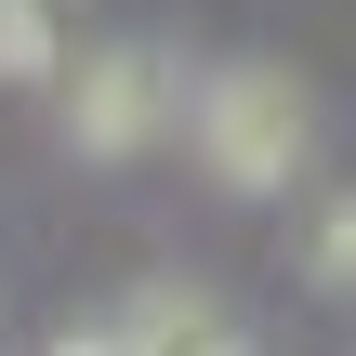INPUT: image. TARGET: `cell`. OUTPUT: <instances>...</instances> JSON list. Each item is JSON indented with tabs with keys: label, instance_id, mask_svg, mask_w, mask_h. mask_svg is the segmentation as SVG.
<instances>
[{
	"label": "cell",
	"instance_id": "obj_1",
	"mask_svg": "<svg viewBox=\"0 0 356 356\" xmlns=\"http://www.w3.org/2000/svg\"><path fill=\"white\" fill-rule=\"evenodd\" d=\"M304 92L277 79V66H225L211 92H198V159L238 185V198H264V185H291L304 172Z\"/></svg>",
	"mask_w": 356,
	"mask_h": 356
},
{
	"label": "cell",
	"instance_id": "obj_3",
	"mask_svg": "<svg viewBox=\"0 0 356 356\" xmlns=\"http://www.w3.org/2000/svg\"><path fill=\"white\" fill-rule=\"evenodd\" d=\"M119 330H132V356H251L225 317H211V304H198V291H145Z\"/></svg>",
	"mask_w": 356,
	"mask_h": 356
},
{
	"label": "cell",
	"instance_id": "obj_5",
	"mask_svg": "<svg viewBox=\"0 0 356 356\" xmlns=\"http://www.w3.org/2000/svg\"><path fill=\"white\" fill-rule=\"evenodd\" d=\"M317 277H330V291H356V198H330V211H317Z\"/></svg>",
	"mask_w": 356,
	"mask_h": 356
},
{
	"label": "cell",
	"instance_id": "obj_4",
	"mask_svg": "<svg viewBox=\"0 0 356 356\" xmlns=\"http://www.w3.org/2000/svg\"><path fill=\"white\" fill-rule=\"evenodd\" d=\"M0 66H13V79L53 66V13H40V0H0Z\"/></svg>",
	"mask_w": 356,
	"mask_h": 356
},
{
	"label": "cell",
	"instance_id": "obj_2",
	"mask_svg": "<svg viewBox=\"0 0 356 356\" xmlns=\"http://www.w3.org/2000/svg\"><path fill=\"white\" fill-rule=\"evenodd\" d=\"M66 132H79V159H132V145H159V132H172V79H159V53H92L79 92H66Z\"/></svg>",
	"mask_w": 356,
	"mask_h": 356
}]
</instances>
